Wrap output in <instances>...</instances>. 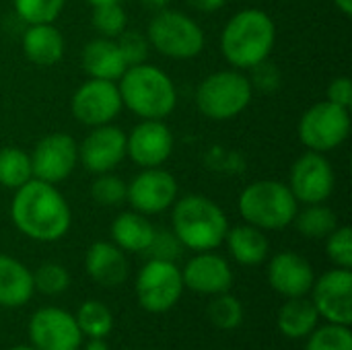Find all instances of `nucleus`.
I'll use <instances>...</instances> for the list:
<instances>
[{
  "label": "nucleus",
  "mask_w": 352,
  "mask_h": 350,
  "mask_svg": "<svg viewBox=\"0 0 352 350\" xmlns=\"http://www.w3.org/2000/svg\"><path fill=\"white\" fill-rule=\"evenodd\" d=\"M10 217L25 237L43 243L62 239L72 225V212L62 192L35 177L14 190Z\"/></svg>",
  "instance_id": "f257e3e1"
},
{
  "label": "nucleus",
  "mask_w": 352,
  "mask_h": 350,
  "mask_svg": "<svg viewBox=\"0 0 352 350\" xmlns=\"http://www.w3.org/2000/svg\"><path fill=\"white\" fill-rule=\"evenodd\" d=\"M276 43V25L266 10L243 8L235 12L221 35V52L225 60L237 70L268 60Z\"/></svg>",
  "instance_id": "f03ea898"
},
{
  "label": "nucleus",
  "mask_w": 352,
  "mask_h": 350,
  "mask_svg": "<svg viewBox=\"0 0 352 350\" xmlns=\"http://www.w3.org/2000/svg\"><path fill=\"white\" fill-rule=\"evenodd\" d=\"M122 105L140 120H165L177 105V89L171 76L153 64H134L118 80Z\"/></svg>",
  "instance_id": "7ed1b4c3"
},
{
  "label": "nucleus",
  "mask_w": 352,
  "mask_h": 350,
  "mask_svg": "<svg viewBox=\"0 0 352 350\" xmlns=\"http://www.w3.org/2000/svg\"><path fill=\"white\" fill-rule=\"evenodd\" d=\"M171 225L182 245L194 252L217 250L229 231L225 210L202 194H190L175 200Z\"/></svg>",
  "instance_id": "20e7f679"
},
{
  "label": "nucleus",
  "mask_w": 352,
  "mask_h": 350,
  "mask_svg": "<svg viewBox=\"0 0 352 350\" xmlns=\"http://www.w3.org/2000/svg\"><path fill=\"white\" fill-rule=\"evenodd\" d=\"M299 202L287 184L278 179H258L239 196V212L248 225L262 231H280L293 225Z\"/></svg>",
  "instance_id": "39448f33"
},
{
  "label": "nucleus",
  "mask_w": 352,
  "mask_h": 350,
  "mask_svg": "<svg viewBox=\"0 0 352 350\" xmlns=\"http://www.w3.org/2000/svg\"><path fill=\"white\" fill-rule=\"evenodd\" d=\"M254 89L241 70H219L208 74L196 89L198 111L214 122L237 118L252 103Z\"/></svg>",
  "instance_id": "423d86ee"
},
{
  "label": "nucleus",
  "mask_w": 352,
  "mask_h": 350,
  "mask_svg": "<svg viewBox=\"0 0 352 350\" xmlns=\"http://www.w3.org/2000/svg\"><path fill=\"white\" fill-rule=\"evenodd\" d=\"M146 39L151 47L173 60H192L200 56L206 43L202 27L175 8H163L153 14L146 29Z\"/></svg>",
  "instance_id": "0eeeda50"
},
{
  "label": "nucleus",
  "mask_w": 352,
  "mask_h": 350,
  "mask_svg": "<svg viewBox=\"0 0 352 350\" xmlns=\"http://www.w3.org/2000/svg\"><path fill=\"white\" fill-rule=\"evenodd\" d=\"M299 140L316 153H330L338 149L351 134V113L332 101H318L299 120Z\"/></svg>",
  "instance_id": "6e6552de"
},
{
  "label": "nucleus",
  "mask_w": 352,
  "mask_h": 350,
  "mask_svg": "<svg viewBox=\"0 0 352 350\" xmlns=\"http://www.w3.org/2000/svg\"><path fill=\"white\" fill-rule=\"evenodd\" d=\"M182 270L175 262L148 260L136 278V297L148 314H165L177 305L184 293Z\"/></svg>",
  "instance_id": "1a4fd4ad"
},
{
  "label": "nucleus",
  "mask_w": 352,
  "mask_h": 350,
  "mask_svg": "<svg viewBox=\"0 0 352 350\" xmlns=\"http://www.w3.org/2000/svg\"><path fill=\"white\" fill-rule=\"evenodd\" d=\"M122 97L118 83L103 80V78H89L85 80L72 95L70 109L76 122L82 126L95 128L111 124L122 111Z\"/></svg>",
  "instance_id": "9d476101"
},
{
  "label": "nucleus",
  "mask_w": 352,
  "mask_h": 350,
  "mask_svg": "<svg viewBox=\"0 0 352 350\" xmlns=\"http://www.w3.org/2000/svg\"><path fill=\"white\" fill-rule=\"evenodd\" d=\"M336 186V175L332 163L324 153L307 151L291 167L289 190L297 202L303 204H322L326 202Z\"/></svg>",
  "instance_id": "9b49d317"
},
{
  "label": "nucleus",
  "mask_w": 352,
  "mask_h": 350,
  "mask_svg": "<svg viewBox=\"0 0 352 350\" xmlns=\"http://www.w3.org/2000/svg\"><path fill=\"white\" fill-rule=\"evenodd\" d=\"M29 159L33 177L56 186L72 175L78 163V144L70 134L54 132L35 144Z\"/></svg>",
  "instance_id": "f8f14e48"
},
{
  "label": "nucleus",
  "mask_w": 352,
  "mask_h": 350,
  "mask_svg": "<svg viewBox=\"0 0 352 350\" xmlns=\"http://www.w3.org/2000/svg\"><path fill=\"white\" fill-rule=\"evenodd\" d=\"M29 338L35 350H78L82 344L76 318L60 307L37 309L29 320Z\"/></svg>",
  "instance_id": "ddd939ff"
},
{
  "label": "nucleus",
  "mask_w": 352,
  "mask_h": 350,
  "mask_svg": "<svg viewBox=\"0 0 352 350\" xmlns=\"http://www.w3.org/2000/svg\"><path fill=\"white\" fill-rule=\"evenodd\" d=\"M126 200L144 217L165 212L177 200V179L161 167L142 169L126 186Z\"/></svg>",
  "instance_id": "4468645a"
},
{
  "label": "nucleus",
  "mask_w": 352,
  "mask_h": 350,
  "mask_svg": "<svg viewBox=\"0 0 352 350\" xmlns=\"http://www.w3.org/2000/svg\"><path fill=\"white\" fill-rule=\"evenodd\" d=\"M314 295L320 318L330 324H352V272L349 268H334L324 272L309 291Z\"/></svg>",
  "instance_id": "2eb2a0df"
},
{
  "label": "nucleus",
  "mask_w": 352,
  "mask_h": 350,
  "mask_svg": "<svg viewBox=\"0 0 352 350\" xmlns=\"http://www.w3.org/2000/svg\"><path fill=\"white\" fill-rule=\"evenodd\" d=\"M126 159V132L113 124L95 126L78 144V163L89 173H109Z\"/></svg>",
  "instance_id": "dca6fc26"
},
{
  "label": "nucleus",
  "mask_w": 352,
  "mask_h": 350,
  "mask_svg": "<svg viewBox=\"0 0 352 350\" xmlns=\"http://www.w3.org/2000/svg\"><path fill=\"white\" fill-rule=\"evenodd\" d=\"M173 134L163 120H140L126 134V155L142 169L161 167L173 153Z\"/></svg>",
  "instance_id": "f3484780"
},
{
  "label": "nucleus",
  "mask_w": 352,
  "mask_h": 350,
  "mask_svg": "<svg viewBox=\"0 0 352 350\" xmlns=\"http://www.w3.org/2000/svg\"><path fill=\"white\" fill-rule=\"evenodd\" d=\"M184 287L198 295H221L233 287V270L229 262L212 252H198L182 270Z\"/></svg>",
  "instance_id": "a211bd4d"
},
{
  "label": "nucleus",
  "mask_w": 352,
  "mask_h": 350,
  "mask_svg": "<svg viewBox=\"0 0 352 350\" xmlns=\"http://www.w3.org/2000/svg\"><path fill=\"white\" fill-rule=\"evenodd\" d=\"M316 274L311 264L297 252H280L270 260L268 266V283L270 287L287 297H305L314 287Z\"/></svg>",
  "instance_id": "6ab92c4d"
},
{
  "label": "nucleus",
  "mask_w": 352,
  "mask_h": 350,
  "mask_svg": "<svg viewBox=\"0 0 352 350\" xmlns=\"http://www.w3.org/2000/svg\"><path fill=\"white\" fill-rule=\"evenodd\" d=\"M87 274L101 287H118L126 283L130 266L124 252L109 241H95L85 256Z\"/></svg>",
  "instance_id": "aec40b11"
},
{
  "label": "nucleus",
  "mask_w": 352,
  "mask_h": 350,
  "mask_svg": "<svg viewBox=\"0 0 352 350\" xmlns=\"http://www.w3.org/2000/svg\"><path fill=\"white\" fill-rule=\"evenodd\" d=\"M80 62L89 78H103V80H113V83H118L120 76L128 68L116 39H109V37L91 39L82 47Z\"/></svg>",
  "instance_id": "412c9836"
},
{
  "label": "nucleus",
  "mask_w": 352,
  "mask_h": 350,
  "mask_svg": "<svg viewBox=\"0 0 352 350\" xmlns=\"http://www.w3.org/2000/svg\"><path fill=\"white\" fill-rule=\"evenodd\" d=\"M21 43L27 60L37 66H54L64 56V37L54 23L29 25Z\"/></svg>",
  "instance_id": "4be33fe9"
},
{
  "label": "nucleus",
  "mask_w": 352,
  "mask_h": 350,
  "mask_svg": "<svg viewBox=\"0 0 352 350\" xmlns=\"http://www.w3.org/2000/svg\"><path fill=\"white\" fill-rule=\"evenodd\" d=\"M33 272L12 256L0 254V305L21 307L33 297Z\"/></svg>",
  "instance_id": "5701e85b"
},
{
  "label": "nucleus",
  "mask_w": 352,
  "mask_h": 350,
  "mask_svg": "<svg viewBox=\"0 0 352 350\" xmlns=\"http://www.w3.org/2000/svg\"><path fill=\"white\" fill-rule=\"evenodd\" d=\"M225 241H227L231 258L243 266L262 264L270 252V243H268V237L264 235V231L254 225H248V223L229 229L225 235Z\"/></svg>",
  "instance_id": "b1692460"
},
{
  "label": "nucleus",
  "mask_w": 352,
  "mask_h": 350,
  "mask_svg": "<svg viewBox=\"0 0 352 350\" xmlns=\"http://www.w3.org/2000/svg\"><path fill=\"white\" fill-rule=\"evenodd\" d=\"M153 223L136 210L122 212L111 223V239L122 252L142 254L153 241Z\"/></svg>",
  "instance_id": "393cba45"
},
{
  "label": "nucleus",
  "mask_w": 352,
  "mask_h": 350,
  "mask_svg": "<svg viewBox=\"0 0 352 350\" xmlns=\"http://www.w3.org/2000/svg\"><path fill=\"white\" fill-rule=\"evenodd\" d=\"M318 322L320 314L316 305L305 297L289 299L278 314V330L293 340L309 336L318 328Z\"/></svg>",
  "instance_id": "a878e982"
},
{
  "label": "nucleus",
  "mask_w": 352,
  "mask_h": 350,
  "mask_svg": "<svg viewBox=\"0 0 352 350\" xmlns=\"http://www.w3.org/2000/svg\"><path fill=\"white\" fill-rule=\"evenodd\" d=\"M293 223L303 237L326 239L338 227V217L324 202L322 204H305L303 210H297Z\"/></svg>",
  "instance_id": "bb28decb"
},
{
  "label": "nucleus",
  "mask_w": 352,
  "mask_h": 350,
  "mask_svg": "<svg viewBox=\"0 0 352 350\" xmlns=\"http://www.w3.org/2000/svg\"><path fill=\"white\" fill-rule=\"evenodd\" d=\"M33 177L31 159L19 146L0 149V186L16 190Z\"/></svg>",
  "instance_id": "cd10ccee"
},
{
  "label": "nucleus",
  "mask_w": 352,
  "mask_h": 350,
  "mask_svg": "<svg viewBox=\"0 0 352 350\" xmlns=\"http://www.w3.org/2000/svg\"><path fill=\"white\" fill-rule=\"evenodd\" d=\"M76 324H78L82 336L105 338L113 328V316L101 301H85L78 307Z\"/></svg>",
  "instance_id": "c85d7f7f"
},
{
  "label": "nucleus",
  "mask_w": 352,
  "mask_h": 350,
  "mask_svg": "<svg viewBox=\"0 0 352 350\" xmlns=\"http://www.w3.org/2000/svg\"><path fill=\"white\" fill-rule=\"evenodd\" d=\"M208 318L219 330H235L243 322V305L229 293L214 295L212 303L208 305Z\"/></svg>",
  "instance_id": "c756f323"
},
{
  "label": "nucleus",
  "mask_w": 352,
  "mask_h": 350,
  "mask_svg": "<svg viewBox=\"0 0 352 350\" xmlns=\"http://www.w3.org/2000/svg\"><path fill=\"white\" fill-rule=\"evenodd\" d=\"M66 0H12L14 12L21 21L27 25H37V23H54Z\"/></svg>",
  "instance_id": "7c9ffc66"
},
{
  "label": "nucleus",
  "mask_w": 352,
  "mask_h": 350,
  "mask_svg": "<svg viewBox=\"0 0 352 350\" xmlns=\"http://www.w3.org/2000/svg\"><path fill=\"white\" fill-rule=\"evenodd\" d=\"M91 23L99 37L116 39L124 29H128V14L122 4H99L93 6Z\"/></svg>",
  "instance_id": "2f4dec72"
},
{
  "label": "nucleus",
  "mask_w": 352,
  "mask_h": 350,
  "mask_svg": "<svg viewBox=\"0 0 352 350\" xmlns=\"http://www.w3.org/2000/svg\"><path fill=\"white\" fill-rule=\"evenodd\" d=\"M305 350H352V332L349 326L328 324L309 334Z\"/></svg>",
  "instance_id": "473e14b6"
},
{
  "label": "nucleus",
  "mask_w": 352,
  "mask_h": 350,
  "mask_svg": "<svg viewBox=\"0 0 352 350\" xmlns=\"http://www.w3.org/2000/svg\"><path fill=\"white\" fill-rule=\"evenodd\" d=\"M126 182L118 175L99 173L91 184V198L99 206H120L126 200Z\"/></svg>",
  "instance_id": "72a5a7b5"
},
{
  "label": "nucleus",
  "mask_w": 352,
  "mask_h": 350,
  "mask_svg": "<svg viewBox=\"0 0 352 350\" xmlns=\"http://www.w3.org/2000/svg\"><path fill=\"white\" fill-rule=\"evenodd\" d=\"M70 285V274L64 266L47 262L33 272V287L43 295H62Z\"/></svg>",
  "instance_id": "f704fd0d"
},
{
  "label": "nucleus",
  "mask_w": 352,
  "mask_h": 350,
  "mask_svg": "<svg viewBox=\"0 0 352 350\" xmlns=\"http://www.w3.org/2000/svg\"><path fill=\"white\" fill-rule=\"evenodd\" d=\"M326 254L336 264V268H352V231L346 225H338L326 237Z\"/></svg>",
  "instance_id": "c9c22d12"
},
{
  "label": "nucleus",
  "mask_w": 352,
  "mask_h": 350,
  "mask_svg": "<svg viewBox=\"0 0 352 350\" xmlns=\"http://www.w3.org/2000/svg\"><path fill=\"white\" fill-rule=\"evenodd\" d=\"M116 43H118V47H120V52H122V56H124V60H126L128 66L146 62L151 43H148V39H146L144 33L132 31V29H124L116 37Z\"/></svg>",
  "instance_id": "e433bc0d"
},
{
  "label": "nucleus",
  "mask_w": 352,
  "mask_h": 350,
  "mask_svg": "<svg viewBox=\"0 0 352 350\" xmlns=\"http://www.w3.org/2000/svg\"><path fill=\"white\" fill-rule=\"evenodd\" d=\"M182 241L175 237L173 231L167 229H155L153 241L148 243V248L142 252L148 260H165V262H175L182 256Z\"/></svg>",
  "instance_id": "4c0bfd02"
},
{
  "label": "nucleus",
  "mask_w": 352,
  "mask_h": 350,
  "mask_svg": "<svg viewBox=\"0 0 352 350\" xmlns=\"http://www.w3.org/2000/svg\"><path fill=\"white\" fill-rule=\"evenodd\" d=\"M250 72H252V76H248V78H250L254 91L258 89L262 93H272L280 87V70L276 64H272L268 60L252 66Z\"/></svg>",
  "instance_id": "58836bf2"
},
{
  "label": "nucleus",
  "mask_w": 352,
  "mask_h": 350,
  "mask_svg": "<svg viewBox=\"0 0 352 350\" xmlns=\"http://www.w3.org/2000/svg\"><path fill=\"white\" fill-rule=\"evenodd\" d=\"M328 101L351 109L352 105V80L349 76H336L330 85H328Z\"/></svg>",
  "instance_id": "ea45409f"
},
{
  "label": "nucleus",
  "mask_w": 352,
  "mask_h": 350,
  "mask_svg": "<svg viewBox=\"0 0 352 350\" xmlns=\"http://www.w3.org/2000/svg\"><path fill=\"white\" fill-rule=\"evenodd\" d=\"M186 2L200 12H214L219 8H223L227 0H186Z\"/></svg>",
  "instance_id": "a19ab883"
},
{
  "label": "nucleus",
  "mask_w": 352,
  "mask_h": 350,
  "mask_svg": "<svg viewBox=\"0 0 352 350\" xmlns=\"http://www.w3.org/2000/svg\"><path fill=\"white\" fill-rule=\"evenodd\" d=\"M140 2H142L144 8H148V10H153V12L163 10V8H167V4H169V0H140Z\"/></svg>",
  "instance_id": "79ce46f5"
},
{
  "label": "nucleus",
  "mask_w": 352,
  "mask_h": 350,
  "mask_svg": "<svg viewBox=\"0 0 352 350\" xmlns=\"http://www.w3.org/2000/svg\"><path fill=\"white\" fill-rule=\"evenodd\" d=\"M85 350H109V347H107L105 338H91Z\"/></svg>",
  "instance_id": "37998d69"
},
{
  "label": "nucleus",
  "mask_w": 352,
  "mask_h": 350,
  "mask_svg": "<svg viewBox=\"0 0 352 350\" xmlns=\"http://www.w3.org/2000/svg\"><path fill=\"white\" fill-rule=\"evenodd\" d=\"M336 8L344 14V17H351L352 14V0H334Z\"/></svg>",
  "instance_id": "c03bdc74"
},
{
  "label": "nucleus",
  "mask_w": 352,
  "mask_h": 350,
  "mask_svg": "<svg viewBox=\"0 0 352 350\" xmlns=\"http://www.w3.org/2000/svg\"><path fill=\"white\" fill-rule=\"evenodd\" d=\"M91 6H99V4H122V0H87Z\"/></svg>",
  "instance_id": "a18cd8bd"
},
{
  "label": "nucleus",
  "mask_w": 352,
  "mask_h": 350,
  "mask_svg": "<svg viewBox=\"0 0 352 350\" xmlns=\"http://www.w3.org/2000/svg\"><path fill=\"white\" fill-rule=\"evenodd\" d=\"M10 350H35L33 347H14V349H10Z\"/></svg>",
  "instance_id": "49530a36"
}]
</instances>
